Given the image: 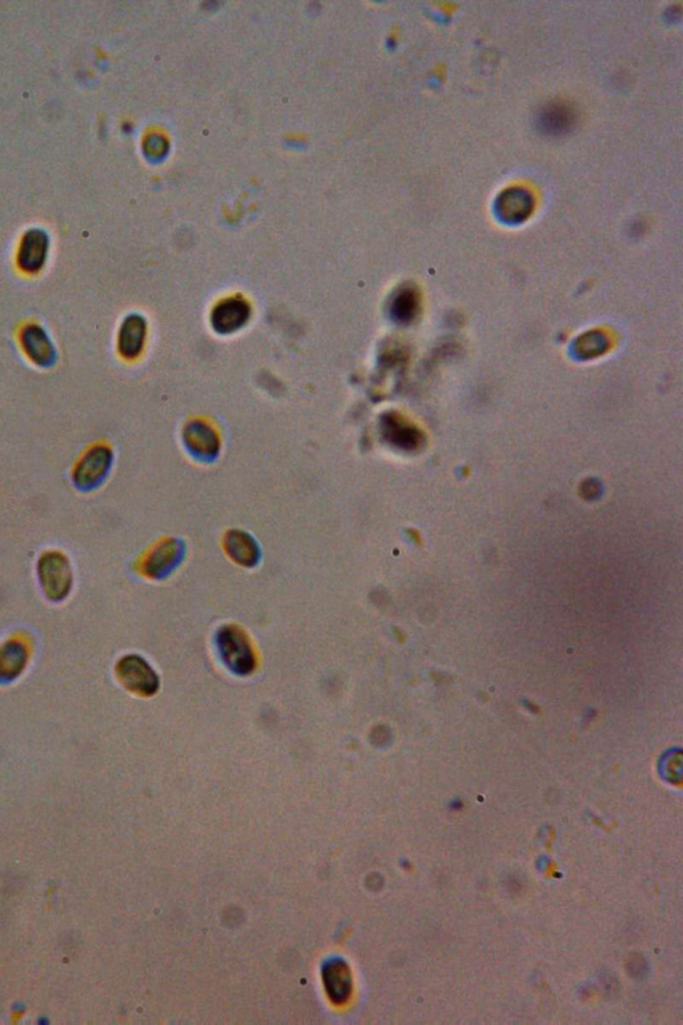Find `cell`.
I'll return each mask as SVG.
<instances>
[{"label": "cell", "instance_id": "obj_1", "mask_svg": "<svg viewBox=\"0 0 683 1025\" xmlns=\"http://www.w3.org/2000/svg\"><path fill=\"white\" fill-rule=\"evenodd\" d=\"M37 577L43 596L51 602H62L73 592V564L61 550H47L37 562Z\"/></svg>", "mask_w": 683, "mask_h": 1025}, {"label": "cell", "instance_id": "obj_2", "mask_svg": "<svg viewBox=\"0 0 683 1025\" xmlns=\"http://www.w3.org/2000/svg\"><path fill=\"white\" fill-rule=\"evenodd\" d=\"M114 464V453L110 446L94 445L75 465L73 482L81 492H93L106 481Z\"/></svg>", "mask_w": 683, "mask_h": 1025}, {"label": "cell", "instance_id": "obj_3", "mask_svg": "<svg viewBox=\"0 0 683 1025\" xmlns=\"http://www.w3.org/2000/svg\"><path fill=\"white\" fill-rule=\"evenodd\" d=\"M115 674H117L119 684L135 695L151 696L158 691L157 672L145 658L138 654L123 656L115 665Z\"/></svg>", "mask_w": 683, "mask_h": 1025}, {"label": "cell", "instance_id": "obj_4", "mask_svg": "<svg viewBox=\"0 0 683 1025\" xmlns=\"http://www.w3.org/2000/svg\"><path fill=\"white\" fill-rule=\"evenodd\" d=\"M219 656L231 672L249 674L253 672L255 658L249 638L241 629L225 626L218 632Z\"/></svg>", "mask_w": 683, "mask_h": 1025}, {"label": "cell", "instance_id": "obj_5", "mask_svg": "<svg viewBox=\"0 0 683 1025\" xmlns=\"http://www.w3.org/2000/svg\"><path fill=\"white\" fill-rule=\"evenodd\" d=\"M19 345L31 364L38 368H53L58 360L57 348L45 327L27 323L19 333Z\"/></svg>", "mask_w": 683, "mask_h": 1025}, {"label": "cell", "instance_id": "obj_6", "mask_svg": "<svg viewBox=\"0 0 683 1025\" xmlns=\"http://www.w3.org/2000/svg\"><path fill=\"white\" fill-rule=\"evenodd\" d=\"M182 438L187 452L199 461H213L221 452V437L209 422L190 421L183 429Z\"/></svg>", "mask_w": 683, "mask_h": 1025}, {"label": "cell", "instance_id": "obj_7", "mask_svg": "<svg viewBox=\"0 0 683 1025\" xmlns=\"http://www.w3.org/2000/svg\"><path fill=\"white\" fill-rule=\"evenodd\" d=\"M250 318V303L241 297H234L217 303L211 311L210 322L215 333L230 335L241 331L249 323Z\"/></svg>", "mask_w": 683, "mask_h": 1025}, {"label": "cell", "instance_id": "obj_8", "mask_svg": "<svg viewBox=\"0 0 683 1025\" xmlns=\"http://www.w3.org/2000/svg\"><path fill=\"white\" fill-rule=\"evenodd\" d=\"M31 660V648L25 638L14 636L0 644V684H11L25 673Z\"/></svg>", "mask_w": 683, "mask_h": 1025}, {"label": "cell", "instance_id": "obj_9", "mask_svg": "<svg viewBox=\"0 0 683 1025\" xmlns=\"http://www.w3.org/2000/svg\"><path fill=\"white\" fill-rule=\"evenodd\" d=\"M149 326L141 314H130L123 319L117 333V350L126 361H135L146 348Z\"/></svg>", "mask_w": 683, "mask_h": 1025}, {"label": "cell", "instance_id": "obj_10", "mask_svg": "<svg viewBox=\"0 0 683 1025\" xmlns=\"http://www.w3.org/2000/svg\"><path fill=\"white\" fill-rule=\"evenodd\" d=\"M49 237L45 231H27L18 251V265L25 273L37 274L46 265L49 257Z\"/></svg>", "mask_w": 683, "mask_h": 1025}, {"label": "cell", "instance_id": "obj_11", "mask_svg": "<svg viewBox=\"0 0 683 1025\" xmlns=\"http://www.w3.org/2000/svg\"><path fill=\"white\" fill-rule=\"evenodd\" d=\"M533 210V195L529 191L521 189V187H513V189L503 191L499 195L497 202H495V211H497L499 219L510 223V225L526 221L530 214L533 213Z\"/></svg>", "mask_w": 683, "mask_h": 1025}, {"label": "cell", "instance_id": "obj_12", "mask_svg": "<svg viewBox=\"0 0 683 1025\" xmlns=\"http://www.w3.org/2000/svg\"><path fill=\"white\" fill-rule=\"evenodd\" d=\"M183 556V546L177 540L159 544L143 562V573L149 577L161 578L178 565Z\"/></svg>", "mask_w": 683, "mask_h": 1025}, {"label": "cell", "instance_id": "obj_13", "mask_svg": "<svg viewBox=\"0 0 683 1025\" xmlns=\"http://www.w3.org/2000/svg\"><path fill=\"white\" fill-rule=\"evenodd\" d=\"M575 122V114L571 107H567L565 103H551L542 110L539 115V127L546 134L558 135L566 133Z\"/></svg>", "mask_w": 683, "mask_h": 1025}, {"label": "cell", "instance_id": "obj_14", "mask_svg": "<svg viewBox=\"0 0 683 1025\" xmlns=\"http://www.w3.org/2000/svg\"><path fill=\"white\" fill-rule=\"evenodd\" d=\"M225 546L227 553L230 554L231 558H234L238 564L245 566H254L259 560V548L257 542L253 540V537L245 532H234L227 533Z\"/></svg>", "mask_w": 683, "mask_h": 1025}, {"label": "cell", "instance_id": "obj_15", "mask_svg": "<svg viewBox=\"0 0 683 1025\" xmlns=\"http://www.w3.org/2000/svg\"><path fill=\"white\" fill-rule=\"evenodd\" d=\"M381 430L383 438L398 448L409 449L415 442L413 430L394 414L382 418Z\"/></svg>", "mask_w": 683, "mask_h": 1025}, {"label": "cell", "instance_id": "obj_16", "mask_svg": "<svg viewBox=\"0 0 683 1025\" xmlns=\"http://www.w3.org/2000/svg\"><path fill=\"white\" fill-rule=\"evenodd\" d=\"M325 983L335 1000H341V997L346 999L350 992L349 969L341 963L330 964L325 972Z\"/></svg>", "mask_w": 683, "mask_h": 1025}, {"label": "cell", "instance_id": "obj_17", "mask_svg": "<svg viewBox=\"0 0 683 1025\" xmlns=\"http://www.w3.org/2000/svg\"><path fill=\"white\" fill-rule=\"evenodd\" d=\"M417 309V298L413 290L405 289L399 291L391 303V313L398 321H409Z\"/></svg>", "mask_w": 683, "mask_h": 1025}]
</instances>
